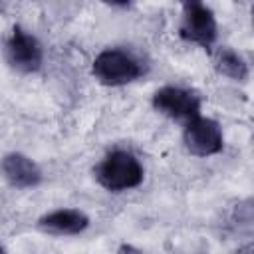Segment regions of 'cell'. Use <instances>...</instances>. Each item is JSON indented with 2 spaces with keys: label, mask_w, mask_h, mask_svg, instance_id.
<instances>
[{
  "label": "cell",
  "mask_w": 254,
  "mask_h": 254,
  "mask_svg": "<svg viewBox=\"0 0 254 254\" xmlns=\"http://www.w3.org/2000/svg\"><path fill=\"white\" fill-rule=\"evenodd\" d=\"M6 60L10 67L20 73H34L42 67L44 50L36 36L26 32L22 26H14L6 42Z\"/></svg>",
  "instance_id": "cell-5"
},
{
  "label": "cell",
  "mask_w": 254,
  "mask_h": 254,
  "mask_svg": "<svg viewBox=\"0 0 254 254\" xmlns=\"http://www.w3.org/2000/svg\"><path fill=\"white\" fill-rule=\"evenodd\" d=\"M40 228L58 236H73L81 234L89 226V216L79 208H58L44 214L38 220Z\"/></svg>",
  "instance_id": "cell-8"
},
{
  "label": "cell",
  "mask_w": 254,
  "mask_h": 254,
  "mask_svg": "<svg viewBox=\"0 0 254 254\" xmlns=\"http://www.w3.org/2000/svg\"><path fill=\"white\" fill-rule=\"evenodd\" d=\"M0 171L4 179L18 189H34L42 183L40 167L22 153H8L0 161Z\"/></svg>",
  "instance_id": "cell-7"
},
{
  "label": "cell",
  "mask_w": 254,
  "mask_h": 254,
  "mask_svg": "<svg viewBox=\"0 0 254 254\" xmlns=\"http://www.w3.org/2000/svg\"><path fill=\"white\" fill-rule=\"evenodd\" d=\"M95 179L105 190L123 192L143 183V167L133 153L113 151L97 165Z\"/></svg>",
  "instance_id": "cell-1"
},
{
  "label": "cell",
  "mask_w": 254,
  "mask_h": 254,
  "mask_svg": "<svg viewBox=\"0 0 254 254\" xmlns=\"http://www.w3.org/2000/svg\"><path fill=\"white\" fill-rule=\"evenodd\" d=\"M183 141H185L187 151L194 157H210V155L220 153L224 147V137H222V129L218 121L210 117H202V115L185 123Z\"/></svg>",
  "instance_id": "cell-6"
},
{
  "label": "cell",
  "mask_w": 254,
  "mask_h": 254,
  "mask_svg": "<svg viewBox=\"0 0 254 254\" xmlns=\"http://www.w3.org/2000/svg\"><path fill=\"white\" fill-rule=\"evenodd\" d=\"M153 107L169 119L189 123L200 115V97L190 89L177 87V85H165L155 91Z\"/></svg>",
  "instance_id": "cell-4"
},
{
  "label": "cell",
  "mask_w": 254,
  "mask_h": 254,
  "mask_svg": "<svg viewBox=\"0 0 254 254\" xmlns=\"http://www.w3.org/2000/svg\"><path fill=\"white\" fill-rule=\"evenodd\" d=\"M0 254H6V250H4V248H2V246H0Z\"/></svg>",
  "instance_id": "cell-10"
},
{
  "label": "cell",
  "mask_w": 254,
  "mask_h": 254,
  "mask_svg": "<svg viewBox=\"0 0 254 254\" xmlns=\"http://www.w3.org/2000/svg\"><path fill=\"white\" fill-rule=\"evenodd\" d=\"M214 67L222 75H226L234 81H246L248 73H250L248 64L244 62V58L240 54H236L234 50H230V48H220L214 54Z\"/></svg>",
  "instance_id": "cell-9"
},
{
  "label": "cell",
  "mask_w": 254,
  "mask_h": 254,
  "mask_svg": "<svg viewBox=\"0 0 254 254\" xmlns=\"http://www.w3.org/2000/svg\"><path fill=\"white\" fill-rule=\"evenodd\" d=\"M179 34L183 40L192 42L204 50L212 48V44L216 42V36H218L214 12L202 2H185Z\"/></svg>",
  "instance_id": "cell-3"
},
{
  "label": "cell",
  "mask_w": 254,
  "mask_h": 254,
  "mask_svg": "<svg viewBox=\"0 0 254 254\" xmlns=\"http://www.w3.org/2000/svg\"><path fill=\"white\" fill-rule=\"evenodd\" d=\"M91 71L99 83L115 87V85H125L139 79L145 69L133 54L119 48H109L97 54V58L93 60Z\"/></svg>",
  "instance_id": "cell-2"
}]
</instances>
